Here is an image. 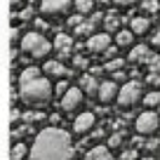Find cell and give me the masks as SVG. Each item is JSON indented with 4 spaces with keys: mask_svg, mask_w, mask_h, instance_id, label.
I'll list each match as a JSON object with an SVG mask.
<instances>
[{
    "mask_svg": "<svg viewBox=\"0 0 160 160\" xmlns=\"http://www.w3.org/2000/svg\"><path fill=\"white\" fill-rule=\"evenodd\" d=\"M33 160H71L73 158V141L71 134L59 127H47L42 130L33 141L31 148Z\"/></svg>",
    "mask_w": 160,
    "mask_h": 160,
    "instance_id": "1",
    "label": "cell"
},
{
    "mask_svg": "<svg viewBox=\"0 0 160 160\" xmlns=\"http://www.w3.org/2000/svg\"><path fill=\"white\" fill-rule=\"evenodd\" d=\"M52 82L45 78L42 71H38L35 66H28V68L21 71L19 75V97L24 104L28 106H40L47 104L52 99Z\"/></svg>",
    "mask_w": 160,
    "mask_h": 160,
    "instance_id": "2",
    "label": "cell"
},
{
    "mask_svg": "<svg viewBox=\"0 0 160 160\" xmlns=\"http://www.w3.org/2000/svg\"><path fill=\"white\" fill-rule=\"evenodd\" d=\"M21 52L28 54V57H33V59H45V57L52 52V45L42 33L28 31V33L21 38Z\"/></svg>",
    "mask_w": 160,
    "mask_h": 160,
    "instance_id": "3",
    "label": "cell"
},
{
    "mask_svg": "<svg viewBox=\"0 0 160 160\" xmlns=\"http://www.w3.org/2000/svg\"><path fill=\"white\" fill-rule=\"evenodd\" d=\"M141 97H144V87H141V82H139V80H130V82H125V85L120 87L118 104L122 106V108H130V106H134Z\"/></svg>",
    "mask_w": 160,
    "mask_h": 160,
    "instance_id": "4",
    "label": "cell"
},
{
    "mask_svg": "<svg viewBox=\"0 0 160 160\" xmlns=\"http://www.w3.org/2000/svg\"><path fill=\"white\" fill-rule=\"evenodd\" d=\"M134 127H137V132H139V134H144V137L155 134V132H158V127H160V118L153 113V111H144V113L137 118Z\"/></svg>",
    "mask_w": 160,
    "mask_h": 160,
    "instance_id": "5",
    "label": "cell"
},
{
    "mask_svg": "<svg viewBox=\"0 0 160 160\" xmlns=\"http://www.w3.org/2000/svg\"><path fill=\"white\" fill-rule=\"evenodd\" d=\"M85 47L92 54H106V52L111 50V35L108 33H97L85 42Z\"/></svg>",
    "mask_w": 160,
    "mask_h": 160,
    "instance_id": "6",
    "label": "cell"
},
{
    "mask_svg": "<svg viewBox=\"0 0 160 160\" xmlns=\"http://www.w3.org/2000/svg\"><path fill=\"white\" fill-rule=\"evenodd\" d=\"M118 92H120V87L115 85V80H104V82H99L97 97H99L101 104H111V101H118Z\"/></svg>",
    "mask_w": 160,
    "mask_h": 160,
    "instance_id": "7",
    "label": "cell"
},
{
    "mask_svg": "<svg viewBox=\"0 0 160 160\" xmlns=\"http://www.w3.org/2000/svg\"><path fill=\"white\" fill-rule=\"evenodd\" d=\"M71 0H42L40 2V12L45 17H57V14H64L68 10Z\"/></svg>",
    "mask_w": 160,
    "mask_h": 160,
    "instance_id": "8",
    "label": "cell"
},
{
    "mask_svg": "<svg viewBox=\"0 0 160 160\" xmlns=\"http://www.w3.org/2000/svg\"><path fill=\"white\" fill-rule=\"evenodd\" d=\"M82 104V90L80 87H68V92H66L64 97H61V111H75L78 106Z\"/></svg>",
    "mask_w": 160,
    "mask_h": 160,
    "instance_id": "9",
    "label": "cell"
},
{
    "mask_svg": "<svg viewBox=\"0 0 160 160\" xmlns=\"http://www.w3.org/2000/svg\"><path fill=\"white\" fill-rule=\"evenodd\" d=\"M54 50L59 54V59H68L71 52H73V35L68 33H57L54 38Z\"/></svg>",
    "mask_w": 160,
    "mask_h": 160,
    "instance_id": "10",
    "label": "cell"
},
{
    "mask_svg": "<svg viewBox=\"0 0 160 160\" xmlns=\"http://www.w3.org/2000/svg\"><path fill=\"white\" fill-rule=\"evenodd\" d=\"M94 113L92 111H85V113H80L78 118H75V122H73V132L75 134H87V132L94 127Z\"/></svg>",
    "mask_w": 160,
    "mask_h": 160,
    "instance_id": "11",
    "label": "cell"
},
{
    "mask_svg": "<svg viewBox=\"0 0 160 160\" xmlns=\"http://www.w3.org/2000/svg\"><path fill=\"white\" fill-rule=\"evenodd\" d=\"M42 73L52 75V78H64V75L68 73V68H66V66L61 64L59 59H47L45 66H42Z\"/></svg>",
    "mask_w": 160,
    "mask_h": 160,
    "instance_id": "12",
    "label": "cell"
},
{
    "mask_svg": "<svg viewBox=\"0 0 160 160\" xmlns=\"http://www.w3.org/2000/svg\"><path fill=\"white\" fill-rule=\"evenodd\" d=\"M151 50L146 45H137V47H132V52L127 54V59L132 61V64H148V59H151Z\"/></svg>",
    "mask_w": 160,
    "mask_h": 160,
    "instance_id": "13",
    "label": "cell"
},
{
    "mask_svg": "<svg viewBox=\"0 0 160 160\" xmlns=\"http://www.w3.org/2000/svg\"><path fill=\"white\" fill-rule=\"evenodd\" d=\"M101 19H104V14H92V19L82 21L78 28H73V35H90V38H92V33H94V26L99 24Z\"/></svg>",
    "mask_w": 160,
    "mask_h": 160,
    "instance_id": "14",
    "label": "cell"
},
{
    "mask_svg": "<svg viewBox=\"0 0 160 160\" xmlns=\"http://www.w3.org/2000/svg\"><path fill=\"white\" fill-rule=\"evenodd\" d=\"M85 160H115V158H113V153H111L108 146H94V148L87 151Z\"/></svg>",
    "mask_w": 160,
    "mask_h": 160,
    "instance_id": "15",
    "label": "cell"
},
{
    "mask_svg": "<svg viewBox=\"0 0 160 160\" xmlns=\"http://www.w3.org/2000/svg\"><path fill=\"white\" fill-rule=\"evenodd\" d=\"M80 90H82V92H90V94H97V92H99V82H97L94 73L82 75V78H80Z\"/></svg>",
    "mask_w": 160,
    "mask_h": 160,
    "instance_id": "16",
    "label": "cell"
},
{
    "mask_svg": "<svg viewBox=\"0 0 160 160\" xmlns=\"http://www.w3.org/2000/svg\"><path fill=\"white\" fill-rule=\"evenodd\" d=\"M151 28V21H148V17H134V19H132V33L134 35H144L146 31Z\"/></svg>",
    "mask_w": 160,
    "mask_h": 160,
    "instance_id": "17",
    "label": "cell"
},
{
    "mask_svg": "<svg viewBox=\"0 0 160 160\" xmlns=\"http://www.w3.org/2000/svg\"><path fill=\"white\" fill-rule=\"evenodd\" d=\"M134 42V33L132 31H118L115 33V45L118 47H130Z\"/></svg>",
    "mask_w": 160,
    "mask_h": 160,
    "instance_id": "18",
    "label": "cell"
},
{
    "mask_svg": "<svg viewBox=\"0 0 160 160\" xmlns=\"http://www.w3.org/2000/svg\"><path fill=\"white\" fill-rule=\"evenodd\" d=\"M26 153H28V146H26V144H21V141H17V144L12 146L10 158H12V160H24V158H26Z\"/></svg>",
    "mask_w": 160,
    "mask_h": 160,
    "instance_id": "19",
    "label": "cell"
},
{
    "mask_svg": "<svg viewBox=\"0 0 160 160\" xmlns=\"http://www.w3.org/2000/svg\"><path fill=\"white\" fill-rule=\"evenodd\" d=\"M104 24H106V33H108V31H115L120 26V17L115 14V12H108V14H104Z\"/></svg>",
    "mask_w": 160,
    "mask_h": 160,
    "instance_id": "20",
    "label": "cell"
},
{
    "mask_svg": "<svg viewBox=\"0 0 160 160\" xmlns=\"http://www.w3.org/2000/svg\"><path fill=\"white\" fill-rule=\"evenodd\" d=\"M75 10L78 14H90L94 10V0H75Z\"/></svg>",
    "mask_w": 160,
    "mask_h": 160,
    "instance_id": "21",
    "label": "cell"
},
{
    "mask_svg": "<svg viewBox=\"0 0 160 160\" xmlns=\"http://www.w3.org/2000/svg\"><path fill=\"white\" fill-rule=\"evenodd\" d=\"M146 66H148V75H160V54H153Z\"/></svg>",
    "mask_w": 160,
    "mask_h": 160,
    "instance_id": "22",
    "label": "cell"
},
{
    "mask_svg": "<svg viewBox=\"0 0 160 160\" xmlns=\"http://www.w3.org/2000/svg\"><path fill=\"white\" fill-rule=\"evenodd\" d=\"M144 104L148 106V108L158 106V104H160V90H153V92H148V94L144 97Z\"/></svg>",
    "mask_w": 160,
    "mask_h": 160,
    "instance_id": "23",
    "label": "cell"
},
{
    "mask_svg": "<svg viewBox=\"0 0 160 160\" xmlns=\"http://www.w3.org/2000/svg\"><path fill=\"white\" fill-rule=\"evenodd\" d=\"M106 71L108 73H118V71H122V59H113L106 64Z\"/></svg>",
    "mask_w": 160,
    "mask_h": 160,
    "instance_id": "24",
    "label": "cell"
},
{
    "mask_svg": "<svg viewBox=\"0 0 160 160\" xmlns=\"http://www.w3.org/2000/svg\"><path fill=\"white\" fill-rule=\"evenodd\" d=\"M120 144H122V132H118V134H113L108 139V148H118Z\"/></svg>",
    "mask_w": 160,
    "mask_h": 160,
    "instance_id": "25",
    "label": "cell"
},
{
    "mask_svg": "<svg viewBox=\"0 0 160 160\" xmlns=\"http://www.w3.org/2000/svg\"><path fill=\"white\" fill-rule=\"evenodd\" d=\"M120 158L122 160H137V148H125Z\"/></svg>",
    "mask_w": 160,
    "mask_h": 160,
    "instance_id": "26",
    "label": "cell"
},
{
    "mask_svg": "<svg viewBox=\"0 0 160 160\" xmlns=\"http://www.w3.org/2000/svg\"><path fill=\"white\" fill-rule=\"evenodd\" d=\"M144 10H148V12H158V0H146V2H144Z\"/></svg>",
    "mask_w": 160,
    "mask_h": 160,
    "instance_id": "27",
    "label": "cell"
},
{
    "mask_svg": "<svg viewBox=\"0 0 160 160\" xmlns=\"http://www.w3.org/2000/svg\"><path fill=\"white\" fill-rule=\"evenodd\" d=\"M68 24L73 26V28H78V26L82 24V17H80V14H75V17H68Z\"/></svg>",
    "mask_w": 160,
    "mask_h": 160,
    "instance_id": "28",
    "label": "cell"
},
{
    "mask_svg": "<svg viewBox=\"0 0 160 160\" xmlns=\"http://www.w3.org/2000/svg\"><path fill=\"white\" fill-rule=\"evenodd\" d=\"M45 113H40V111H33V113H26V120H42Z\"/></svg>",
    "mask_w": 160,
    "mask_h": 160,
    "instance_id": "29",
    "label": "cell"
},
{
    "mask_svg": "<svg viewBox=\"0 0 160 160\" xmlns=\"http://www.w3.org/2000/svg\"><path fill=\"white\" fill-rule=\"evenodd\" d=\"M113 2H115L118 7H132V5L137 2V0H113Z\"/></svg>",
    "mask_w": 160,
    "mask_h": 160,
    "instance_id": "30",
    "label": "cell"
},
{
    "mask_svg": "<svg viewBox=\"0 0 160 160\" xmlns=\"http://www.w3.org/2000/svg\"><path fill=\"white\" fill-rule=\"evenodd\" d=\"M31 14H33V7H26L24 12H19V19L26 21V19H31Z\"/></svg>",
    "mask_w": 160,
    "mask_h": 160,
    "instance_id": "31",
    "label": "cell"
},
{
    "mask_svg": "<svg viewBox=\"0 0 160 160\" xmlns=\"http://www.w3.org/2000/svg\"><path fill=\"white\" fill-rule=\"evenodd\" d=\"M75 66H78V68H85V66H87V59H85V57H75Z\"/></svg>",
    "mask_w": 160,
    "mask_h": 160,
    "instance_id": "32",
    "label": "cell"
},
{
    "mask_svg": "<svg viewBox=\"0 0 160 160\" xmlns=\"http://www.w3.org/2000/svg\"><path fill=\"white\" fill-rule=\"evenodd\" d=\"M148 82H151V85H155V87L160 90V75H148Z\"/></svg>",
    "mask_w": 160,
    "mask_h": 160,
    "instance_id": "33",
    "label": "cell"
},
{
    "mask_svg": "<svg viewBox=\"0 0 160 160\" xmlns=\"http://www.w3.org/2000/svg\"><path fill=\"white\" fill-rule=\"evenodd\" d=\"M115 75V80H125L127 78V73H122V71H118V73H113Z\"/></svg>",
    "mask_w": 160,
    "mask_h": 160,
    "instance_id": "34",
    "label": "cell"
},
{
    "mask_svg": "<svg viewBox=\"0 0 160 160\" xmlns=\"http://www.w3.org/2000/svg\"><path fill=\"white\" fill-rule=\"evenodd\" d=\"M153 42H155V47H160V28H158V33L153 35Z\"/></svg>",
    "mask_w": 160,
    "mask_h": 160,
    "instance_id": "35",
    "label": "cell"
},
{
    "mask_svg": "<svg viewBox=\"0 0 160 160\" xmlns=\"http://www.w3.org/2000/svg\"><path fill=\"white\" fill-rule=\"evenodd\" d=\"M12 2V7H17V5H21V0H10Z\"/></svg>",
    "mask_w": 160,
    "mask_h": 160,
    "instance_id": "36",
    "label": "cell"
}]
</instances>
